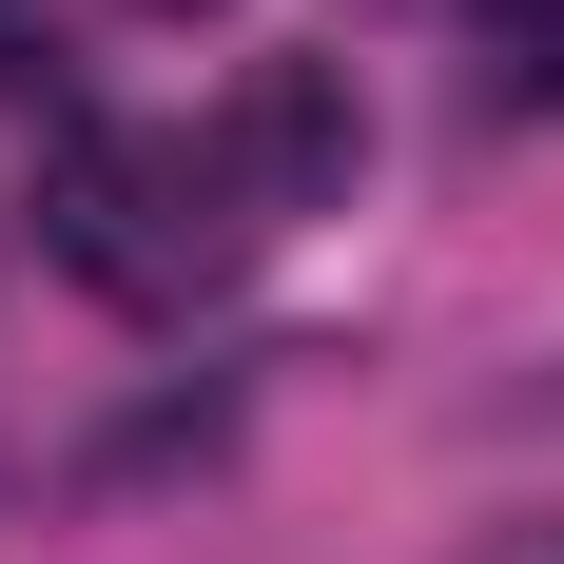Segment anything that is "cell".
Listing matches in <instances>:
<instances>
[{
	"label": "cell",
	"mask_w": 564,
	"mask_h": 564,
	"mask_svg": "<svg viewBox=\"0 0 564 564\" xmlns=\"http://www.w3.org/2000/svg\"><path fill=\"white\" fill-rule=\"evenodd\" d=\"M234 234H273V215L234 195L215 137H156V117H58L40 137V253L78 292H117V312H175Z\"/></svg>",
	"instance_id": "obj_1"
},
{
	"label": "cell",
	"mask_w": 564,
	"mask_h": 564,
	"mask_svg": "<svg viewBox=\"0 0 564 564\" xmlns=\"http://www.w3.org/2000/svg\"><path fill=\"white\" fill-rule=\"evenodd\" d=\"M215 156H234V195H253V215H332V195H350V156H370V117H350V78H332V58H273V78L215 117Z\"/></svg>",
	"instance_id": "obj_2"
},
{
	"label": "cell",
	"mask_w": 564,
	"mask_h": 564,
	"mask_svg": "<svg viewBox=\"0 0 564 564\" xmlns=\"http://www.w3.org/2000/svg\"><path fill=\"white\" fill-rule=\"evenodd\" d=\"M487 40H507L487 78H507L525 117H564V0H487Z\"/></svg>",
	"instance_id": "obj_3"
},
{
	"label": "cell",
	"mask_w": 564,
	"mask_h": 564,
	"mask_svg": "<svg viewBox=\"0 0 564 564\" xmlns=\"http://www.w3.org/2000/svg\"><path fill=\"white\" fill-rule=\"evenodd\" d=\"M40 78H58V20H40V0H0V98H40Z\"/></svg>",
	"instance_id": "obj_4"
},
{
	"label": "cell",
	"mask_w": 564,
	"mask_h": 564,
	"mask_svg": "<svg viewBox=\"0 0 564 564\" xmlns=\"http://www.w3.org/2000/svg\"><path fill=\"white\" fill-rule=\"evenodd\" d=\"M467 564H564V507H545V525H487Z\"/></svg>",
	"instance_id": "obj_5"
},
{
	"label": "cell",
	"mask_w": 564,
	"mask_h": 564,
	"mask_svg": "<svg viewBox=\"0 0 564 564\" xmlns=\"http://www.w3.org/2000/svg\"><path fill=\"white\" fill-rule=\"evenodd\" d=\"M137 20H215V0H137Z\"/></svg>",
	"instance_id": "obj_6"
}]
</instances>
